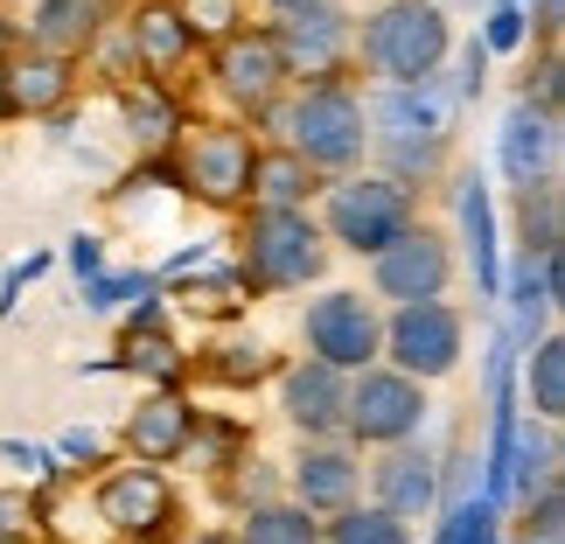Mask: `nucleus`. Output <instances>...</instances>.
Returning a JSON list of instances; mask_svg holds the SVG:
<instances>
[{"label": "nucleus", "instance_id": "obj_41", "mask_svg": "<svg viewBox=\"0 0 565 544\" xmlns=\"http://www.w3.org/2000/svg\"><path fill=\"white\" fill-rule=\"evenodd\" d=\"M50 266H56L50 252H29V258H14V266H8V279H0V314H14V300H21V287H29V279H42V273H50Z\"/></svg>", "mask_w": 565, "mask_h": 544}, {"label": "nucleus", "instance_id": "obj_3", "mask_svg": "<svg viewBox=\"0 0 565 544\" xmlns=\"http://www.w3.org/2000/svg\"><path fill=\"white\" fill-rule=\"evenodd\" d=\"M258 147H266V140H258L252 126H237V119H189L182 140L168 147L175 195H189V203H203L216 216H245Z\"/></svg>", "mask_w": 565, "mask_h": 544}, {"label": "nucleus", "instance_id": "obj_8", "mask_svg": "<svg viewBox=\"0 0 565 544\" xmlns=\"http://www.w3.org/2000/svg\"><path fill=\"white\" fill-rule=\"evenodd\" d=\"M426 384L398 377V370H356L350 377V405H342V447L356 454H384V447H412L426 433Z\"/></svg>", "mask_w": 565, "mask_h": 544}, {"label": "nucleus", "instance_id": "obj_38", "mask_svg": "<svg viewBox=\"0 0 565 544\" xmlns=\"http://www.w3.org/2000/svg\"><path fill=\"white\" fill-rule=\"evenodd\" d=\"M516 531H524V544H565V489H537Z\"/></svg>", "mask_w": 565, "mask_h": 544}, {"label": "nucleus", "instance_id": "obj_37", "mask_svg": "<svg viewBox=\"0 0 565 544\" xmlns=\"http://www.w3.org/2000/svg\"><path fill=\"white\" fill-rule=\"evenodd\" d=\"M42 495L35 489H0V544H21V537H42Z\"/></svg>", "mask_w": 565, "mask_h": 544}, {"label": "nucleus", "instance_id": "obj_21", "mask_svg": "<svg viewBox=\"0 0 565 544\" xmlns=\"http://www.w3.org/2000/svg\"><path fill=\"white\" fill-rule=\"evenodd\" d=\"M371 503L398 524H419V516L440 510V461L412 440V447H384L371 461Z\"/></svg>", "mask_w": 565, "mask_h": 544}, {"label": "nucleus", "instance_id": "obj_14", "mask_svg": "<svg viewBox=\"0 0 565 544\" xmlns=\"http://www.w3.org/2000/svg\"><path fill=\"white\" fill-rule=\"evenodd\" d=\"M119 42H126V56H134V71L140 77H175L195 63V29H189V14H182V0H126L119 8Z\"/></svg>", "mask_w": 565, "mask_h": 544}, {"label": "nucleus", "instance_id": "obj_28", "mask_svg": "<svg viewBox=\"0 0 565 544\" xmlns=\"http://www.w3.org/2000/svg\"><path fill=\"white\" fill-rule=\"evenodd\" d=\"M321 182L300 168L287 147H258V168H252V195H245V210H308V195Z\"/></svg>", "mask_w": 565, "mask_h": 544}, {"label": "nucleus", "instance_id": "obj_35", "mask_svg": "<svg viewBox=\"0 0 565 544\" xmlns=\"http://www.w3.org/2000/svg\"><path fill=\"white\" fill-rule=\"evenodd\" d=\"M189 29H195V50H210V42H224L231 29H245V0H182Z\"/></svg>", "mask_w": 565, "mask_h": 544}, {"label": "nucleus", "instance_id": "obj_19", "mask_svg": "<svg viewBox=\"0 0 565 544\" xmlns=\"http://www.w3.org/2000/svg\"><path fill=\"white\" fill-rule=\"evenodd\" d=\"M71 98H77V63L42 50L0 56V119H63Z\"/></svg>", "mask_w": 565, "mask_h": 544}, {"label": "nucleus", "instance_id": "obj_47", "mask_svg": "<svg viewBox=\"0 0 565 544\" xmlns=\"http://www.w3.org/2000/svg\"><path fill=\"white\" fill-rule=\"evenodd\" d=\"M0 8H14V0H0Z\"/></svg>", "mask_w": 565, "mask_h": 544}, {"label": "nucleus", "instance_id": "obj_11", "mask_svg": "<svg viewBox=\"0 0 565 544\" xmlns=\"http://www.w3.org/2000/svg\"><path fill=\"white\" fill-rule=\"evenodd\" d=\"M377 342H384V314H377V300H363L356 287H321L308 308H300V350L315 363L342 370V377L371 370Z\"/></svg>", "mask_w": 565, "mask_h": 544}, {"label": "nucleus", "instance_id": "obj_4", "mask_svg": "<svg viewBox=\"0 0 565 544\" xmlns=\"http://www.w3.org/2000/svg\"><path fill=\"white\" fill-rule=\"evenodd\" d=\"M231 266L245 279V294H308L329 273V245H321L315 210H245Z\"/></svg>", "mask_w": 565, "mask_h": 544}, {"label": "nucleus", "instance_id": "obj_36", "mask_svg": "<svg viewBox=\"0 0 565 544\" xmlns=\"http://www.w3.org/2000/svg\"><path fill=\"white\" fill-rule=\"evenodd\" d=\"M482 56H516V50H531V14L524 8H489L482 14Z\"/></svg>", "mask_w": 565, "mask_h": 544}, {"label": "nucleus", "instance_id": "obj_22", "mask_svg": "<svg viewBox=\"0 0 565 544\" xmlns=\"http://www.w3.org/2000/svg\"><path fill=\"white\" fill-rule=\"evenodd\" d=\"M113 105H119V119H126V140L140 147V161H161L168 147L182 140V126H189V98L175 92V84H161V77L113 84Z\"/></svg>", "mask_w": 565, "mask_h": 544}, {"label": "nucleus", "instance_id": "obj_30", "mask_svg": "<svg viewBox=\"0 0 565 544\" xmlns=\"http://www.w3.org/2000/svg\"><path fill=\"white\" fill-rule=\"evenodd\" d=\"M203 377H210V384L245 391V384L279 377V363H273V350H266L258 335H224V342H210V350H203Z\"/></svg>", "mask_w": 565, "mask_h": 544}, {"label": "nucleus", "instance_id": "obj_6", "mask_svg": "<svg viewBox=\"0 0 565 544\" xmlns=\"http://www.w3.org/2000/svg\"><path fill=\"white\" fill-rule=\"evenodd\" d=\"M92 516L113 544H168L182 516V495L168 482V468H140V461H105L92 482Z\"/></svg>", "mask_w": 565, "mask_h": 544}, {"label": "nucleus", "instance_id": "obj_17", "mask_svg": "<svg viewBox=\"0 0 565 544\" xmlns=\"http://www.w3.org/2000/svg\"><path fill=\"white\" fill-rule=\"evenodd\" d=\"M195 419H203V405H195L189 391H147V398L126 412V426H119V454L140 461V468H168V461L189 454Z\"/></svg>", "mask_w": 565, "mask_h": 544}, {"label": "nucleus", "instance_id": "obj_26", "mask_svg": "<svg viewBox=\"0 0 565 544\" xmlns=\"http://www.w3.org/2000/svg\"><path fill=\"white\" fill-rule=\"evenodd\" d=\"M113 370H126V377H140V384H154V391H182L189 356H182V342L168 335V329H134V335H119Z\"/></svg>", "mask_w": 565, "mask_h": 544}, {"label": "nucleus", "instance_id": "obj_40", "mask_svg": "<svg viewBox=\"0 0 565 544\" xmlns=\"http://www.w3.org/2000/svg\"><path fill=\"white\" fill-rule=\"evenodd\" d=\"M63 266L77 273V287H84V279H98L105 273V237L98 231H77L71 245H63Z\"/></svg>", "mask_w": 565, "mask_h": 544}, {"label": "nucleus", "instance_id": "obj_27", "mask_svg": "<svg viewBox=\"0 0 565 544\" xmlns=\"http://www.w3.org/2000/svg\"><path fill=\"white\" fill-rule=\"evenodd\" d=\"M558 426H537V419H516V440H510V503H531L537 489H558Z\"/></svg>", "mask_w": 565, "mask_h": 544}, {"label": "nucleus", "instance_id": "obj_39", "mask_svg": "<svg viewBox=\"0 0 565 544\" xmlns=\"http://www.w3.org/2000/svg\"><path fill=\"white\" fill-rule=\"evenodd\" d=\"M50 454H56L63 468H92V474H98V468H105V433H92V426H63Z\"/></svg>", "mask_w": 565, "mask_h": 544}, {"label": "nucleus", "instance_id": "obj_2", "mask_svg": "<svg viewBox=\"0 0 565 544\" xmlns=\"http://www.w3.org/2000/svg\"><path fill=\"white\" fill-rule=\"evenodd\" d=\"M356 71H371L377 84H419V77H440L447 56H454V21L440 0H384L356 21V42H350Z\"/></svg>", "mask_w": 565, "mask_h": 544}, {"label": "nucleus", "instance_id": "obj_5", "mask_svg": "<svg viewBox=\"0 0 565 544\" xmlns=\"http://www.w3.org/2000/svg\"><path fill=\"white\" fill-rule=\"evenodd\" d=\"M321 245L329 252H356V258H377L391 237H405L419 224V195H405L398 182H384L377 168H356V175H335L321 189Z\"/></svg>", "mask_w": 565, "mask_h": 544}, {"label": "nucleus", "instance_id": "obj_18", "mask_svg": "<svg viewBox=\"0 0 565 544\" xmlns=\"http://www.w3.org/2000/svg\"><path fill=\"white\" fill-rule=\"evenodd\" d=\"M342 405H350V377L315 356L279 363V419L300 440H342Z\"/></svg>", "mask_w": 565, "mask_h": 544}, {"label": "nucleus", "instance_id": "obj_31", "mask_svg": "<svg viewBox=\"0 0 565 544\" xmlns=\"http://www.w3.org/2000/svg\"><path fill=\"white\" fill-rule=\"evenodd\" d=\"M321 544H412V524L384 516L377 503H350V510L321 516Z\"/></svg>", "mask_w": 565, "mask_h": 544}, {"label": "nucleus", "instance_id": "obj_45", "mask_svg": "<svg viewBox=\"0 0 565 544\" xmlns=\"http://www.w3.org/2000/svg\"><path fill=\"white\" fill-rule=\"evenodd\" d=\"M8 50H21V42H14V29H8V21H0V56H8Z\"/></svg>", "mask_w": 565, "mask_h": 544}, {"label": "nucleus", "instance_id": "obj_32", "mask_svg": "<svg viewBox=\"0 0 565 544\" xmlns=\"http://www.w3.org/2000/svg\"><path fill=\"white\" fill-rule=\"evenodd\" d=\"M433 544H503V510H489L482 495H468V503L440 510V531Z\"/></svg>", "mask_w": 565, "mask_h": 544}, {"label": "nucleus", "instance_id": "obj_15", "mask_svg": "<svg viewBox=\"0 0 565 544\" xmlns=\"http://www.w3.org/2000/svg\"><path fill=\"white\" fill-rule=\"evenodd\" d=\"M287 503L308 510L315 524L335 510L363 503V454L342 447V440H300L294 468H287Z\"/></svg>", "mask_w": 565, "mask_h": 544}, {"label": "nucleus", "instance_id": "obj_46", "mask_svg": "<svg viewBox=\"0 0 565 544\" xmlns=\"http://www.w3.org/2000/svg\"><path fill=\"white\" fill-rule=\"evenodd\" d=\"M495 8H524V14H531V8H537V0H495Z\"/></svg>", "mask_w": 565, "mask_h": 544}, {"label": "nucleus", "instance_id": "obj_50", "mask_svg": "<svg viewBox=\"0 0 565 544\" xmlns=\"http://www.w3.org/2000/svg\"><path fill=\"white\" fill-rule=\"evenodd\" d=\"M119 8H126V0H119Z\"/></svg>", "mask_w": 565, "mask_h": 544}, {"label": "nucleus", "instance_id": "obj_29", "mask_svg": "<svg viewBox=\"0 0 565 544\" xmlns=\"http://www.w3.org/2000/svg\"><path fill=\"white\" fill-rule=\"evenodd\" d=\"M231 537H237V544H321V524H315L308 510H294L287 495H273V503L237 510Z\"/></svg>", "mask_w": 565, "mask_h": 544}, {"label": "nucleus", "instance_id": "obj_7", "mask_svg": "<svg viewBox=\"0 0 565 544\" xmlns=\"http://www.w3.org/2000/svg\"><path fill=\"white\" fill-rule=\"evenodd\" d=\"M461 356H468V314L454 300H419V308L384 314V342H377L384 370H398L412 384H440L461 370Z\"/></svg>", "mask_w": 565, "mask_h": 544}, {"label": "nucleus", "instance_id": "obj_9", "mask_svg": "<svg viewBox=\"0 0 565 544\" xmlns=\"http://www.w3.org/2000/svg\"><path fill=\"white\" fill-rule=\"evenodd\" d=\"M273 50H279V71H287V84L300 92V84H350L356 56V21L342 0H315V8H294V14H273L266 21Z\"/></svg>", "mask_w": 565, "mask_h": 544}, {"label": "nucleus", "instance_id": "obj_43", "mask_svg": "<svg viewBox=\"0 0 565 544\" xmlns=\"http://www.w3.org/2000/svg\"><path fill=\"white\" fill-rule=\"evenodd\" d=\"M266 14H294V8H315V0H258Z\"/></svg>", "mask_w": 565, "mask_h": 544}, {"label": "nucleus", "instance_id": "obj_49", "mask_svg": "<svg viewBox=\"0 0 565 544\" xmlns=\"http://www.w3.org/2000/svg\"><path fill=\"white\" fill-rule=\"evenodd\" d=\"M21 544H35V537H21Z\"/></svg>", "mask_w": 565, "mask_h": 544}, {"label": "nucleus", "instance_id": "obj_44", "mask_svg": "<svg viewBox=\"0 0 565 544\" xmlns=\"http://www.w3.org/2000/svg\"><path fill=\"white\" fill-rule=\"evenodd\" d=\"M182 544H237L231 531H195V537H182Z\"/></svg>", "mask_w": 565, "mask_h": 544}, {"label": "nucleus", "instance_id": "obj_25", "mask_svg": "<svg viewBox=\"0 0 565 544\" xmlns=\"http://www.w3.org/2000/svg\"><path fill=\"white\" fill-rule=\"evenodd\" d=\"M516 398H524V412L537 426H558L565 419V335H537L531 356L516 363Z\"/></svg>", "mask_w": 565, "mask_h": 544}, {"label": "nucleus", "instance_id": "obj_24", "mask_svg": "<svg viewBox=\"0 0 565 544\" xmlns=\"http://www.w3.org/2000/svg\"><path fill=\"white\" fill-rule=\"evenodd\" d=\"M454 210H461V245H468V266H475V294L495 300L503 294V237H495V189L461 168L454 175Z\"/></svg>", "mask_w": 565, "mask_h": 544}, {"label": "nucleus", "instance_id": "obj_23", "mask_svg": "<svg viewBox=\"0 0 565 544\" xmlns=\"http://www.w3.org/2000/svg\"><path fill=\"white\" fill-rule=\"evenodd\" d=\"M495 161H503V182L516 195L545 189L552 182V161H558V119L531 113V105H510L503 126H495Z\"/></svg>", "mask_w": 565, "mask_h": 544}, {"label": "nucleus", "instance_id": "obj_42", "mask_svg": "<svg viewBox=\"0 0 565 544\" xmlns=\"http://www.w3.org/2000/svg\"><path fill=\"white\" fill-rule=\"evenodd\" d=\"M0 454H8V461H21L35 482H56V474H63V461H56L50 447H35V440H0Z\"/></svg>", "mask_w": 565, "mask_h": 544}, {"label": "nucleus", "instance_id": "obj_20", "mask_svg": "<svg viewBox=\"0 0 565 544\" xmlns=\"http://www.w3.org/2000/svg\"><path fill=\"white\" fill-rule=\"evenodd\" d=\"M558 294H565V252H516L503 258V308H510V335L531 342L552 329V314H558Z\"/></svg>", "mask_w": 565, "mask_h": 544}, {"label": "nucleus", "instance_id": "obj_34", "mask_svg": "<svg viewBox=\"0 0 565 544\" xmlns=\"http://www.w3.org/2000/svg\"><path fill=\"white\" fill-rule=\"evenodd\" d=\"M558 98H565V63H558V42H545V50H537V63H531V77H524V98H516V105H531V113L558 119Z\"/></svg>", "mask_w": 565, "mask_h": 544}, {"label": "nucleus", "instance_id": "obj_10", "mask_svg": "<svg viewBox=\"0 0 565 544\" xmlns=\"http://www.w3.org/2000/svg\"><path fill=\"white\" fill-rule=\"evenodd\" d=\"M203 71H210V92L231 105V119L237 126H266L279 113V98L294 92L287 71H279V50H273V35L266 29H231L224 42H210V56H203Z\"/></svg>", "mask_w": 565, "mask_h": 544}, {"label": "nucleus", "instance_id": "obj_16", "mask_svg": "<svg viewBox=\"0 0 565 544\" xmlns=\"http://www.w3.org/2000/svg\"><path fill=\"white\" fill-rule=\"evenodd\" d=\"M119 21V0H29V29L14 42L21 50H42V56H63V63H92V50L113 35Z\"/></svg>", "mask_w": 565, "mask_h": 544}, {"label": "nucleus", "instance_id": "obj_33", "mask_svg": "<svg viewBox=\"0 0 565 544\" xmlns=\"http://www.w3.org/2000/svg\"><path fill=\"white\" fill-rule=\"evenodd\" d=\"M140 294H154V273H98L84 279V314H126Z\"/></svg>", "mask_w": 565, "mask_h": 544}, {"label": "nucleus", "instance_id": "obj_12", "mask_svg": "<svg viewBox=\"0 0 565 544\" xmlns=\"http://www.w3.org/2000/svg\"><path fill=\"white\" fill-rule=\"evenodd\" d=\"M454 287V237L433 224H412L405 237L371 258V294L391 300V308H419V300H447Z\"/></svg>", "mask_w": 565, "mask_h": 544}, {"label": "nucleus", "instance_id": "obj_48", "mask_svg": "<svg viewBox=\"0 0 565 544\" xmlns=\"http://www.w3.org/2000/svg\"><path fill=\"white\" fill-rule=\"evenodd\" d=\"M371 8H384V0H371Z\"/></svg>", "mask_w": 565, "mask_h": 544}, {"label": "nucleus", "instance_id": "obj_13", "mask_svg": "<svg viewBox=\"0 0 565 544\" xmlns=\"http://www.w3.org/2000/svg\"><path fill=\"white\" fill-rule=\"evenodd\" d=\"M454 113H461V92L447 84V71L419 84H377V98L363 105L371 140H447Z\"/></svg>", "mask_w": 565, "mask_h": 544}, {"label": "nucleus", "instance_id": "obj_1", "mask_svg": "<svg viewBox=\"0 0 565 544\" xmlns=\"http://www.w3.org/2000/svg\"><path fill=\"white\" fill-rule=\"evenodd\" d=\"M273 126V147L308 168V175H356L363 154H371V119H363V92L356 84H300V92L279 98V113L266 119Z\"/></svg>", "mask_w": 565, "mask_h": 544}]
</instances>
